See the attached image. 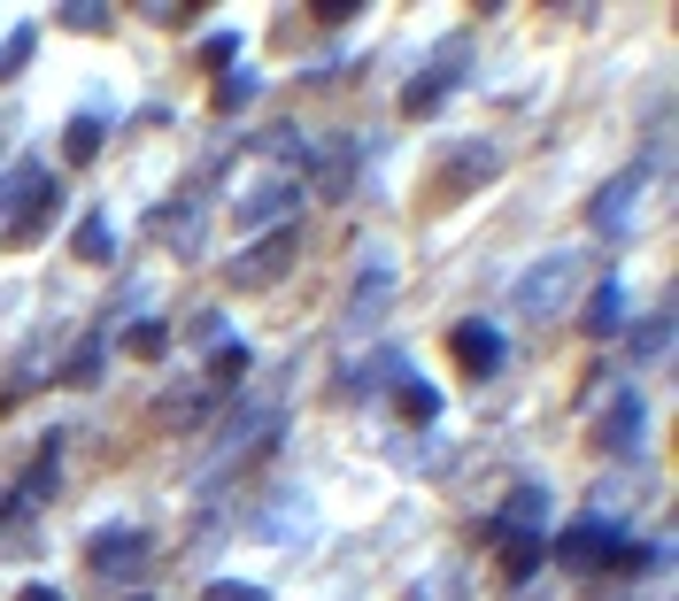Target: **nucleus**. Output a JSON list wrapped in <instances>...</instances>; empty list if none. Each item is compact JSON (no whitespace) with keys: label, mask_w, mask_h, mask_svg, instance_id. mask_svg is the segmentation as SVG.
<instances>
[{"label":"nucleus","mask_w":679,"mask_h":601,"mask_svg":"<svg viewBox=\"0 0 679 601\" xmlns=\"http://www.w3.org/2000/svg\"><path fill=\"white\" fill-rule=\"evenodd\" d=\"M294 263H302V232H294V224H278V232H271L263 247H247V255H240V263L224 271V286L255 294V286H278V278H286Z\"/></svg>","instance_id":"obj_1"},{"label":"nucleus","mask_w":679,"mask_h":601,"mask_svg":"<svg viewBox=\"0 0 679 601\" xmlns=\"http://www.w3.org/2000/svg\"><path fill=\"white\" fill-rule=\"evenodd\" d=\"M618 548H626V532H610L602 517H579V524H564V540H556V563L564 571H618Z\"/></svg>","instance_id":"obj_2"},{"label":"nucleus","mask_w":679,"mask_h":601,"mask_svg":"<svg viewBox=\"0 0 679 601\" xmlns=\"http://www.w3.org/2000/svg\"><path fill=\"white\" fill-rule=\"evenodd\" d=\"M448 347H456V363H464L472 378H495V370H503V332H495L487 316H464V324L448 332Z\"/></svg>","instance_id":"obj_3"},{"label":"nucleus","mask_w":679,"mask_h":601,"mask_svg":"<svg viewBox=\"0 0 679 601\" xmlns=\"http://www.w3.org/2000/svg\"><path fill=\"white\" fill-rule=\"evenodd\" d=\"M85 563L101 571V579H116V571H132V563H148V532H132V524H109L93 548H85Z\"/></svg>","instance_id":"obj_4"},{"label":"nucleus","mask_w":679,"mask_h":601,"mask_svg":"<svg viewBox=\"0 0 679 601\" xmlns=\"http://www.w3.org/2000/svg\"><path fill=\"white\" fill-rule=\"evenodd\" d=\"M641 177H649V170H618V177L587 201V224H595V232H618V216H634V201H641Z\"/></svg>","instance_id":"obj_5"},{"label":"nucleus","mask_w":679,"mask_h":601,"mask_svg":"<svg viewBox=\"0 0 679 601\" xmlns=\"http://www.w3.org/2000/svg\"><path fill=\"white\" fill-rule=\"evenodd\" d=\"M495 170H503V154L487 147V140H472V147H464V170H456V177H440V185H433V201H464V193H472V185H487Z\"/></svg>","instance_id":"obj_6"},{"label":"nucleus","mask_w":679,"mask_h":601,"mask_svg":"<svg viewBox=\"0 0 679 601\" xmlns=\"http://www.w3.org/2000/svg\"><path fill=\"white\" fill-rule=\"evenodd\" d=\"M294 201H302L294 185H255V193L240 201V224H247V232H255V224H271V232H278V224L294 216Z\"/></svg>","instance_id":"obj_7"},{"label":"nucleus","mask_w":679,"mask_h":601,"mask_svg":"<svg viewBox=\"0 0 679 601\" xmlns=\"http://www.w3.org/2000/svg\"><path fill=\"white\" fill-rule=\"evenodd\" d=\"M571 278V263H540L533 278H525V294H517V316H556V286ZM571 294V286H564Z\"/></svg>","instance_id":"obj_8"},{"label":"nucleus","mask_w":679,"mask_h":601,"mask_svg":"<svg viewBox=\"0 0 679 601\" xmlns=\"http://www.w3.org/2000/svg\"><path fill=\"white\" fill-rule=\"evenodd\" d=\"M610 409H618V417H602V425H595V448H602V455H618V448H634V440H641V401L626 394V401H610Z\"/></svg>","instance_id":"obj_9"},{"label":"nucleus","mask_w":679,"mask_h":601,"mask_svg":"<svg viewBox=\"0 0 679 601\" xmlns=\"http://www.w3.org/2000/svg\"><path fill=\"white\" fill-rule=\"evenodd\" d=\"M618 324H626V286H618V278H602L595 300H587V332H595V339H610Z\"/></svg>","instance_id":"obj_10"},{"label":"nucleus","mask_w":679,"mask_h":601,"mask_svg":"<svg viewBox=\"0 0 679 601\" xmlns=\"http://www.w3.org/2000/svg\"><path fill=\"white\" fill-rule=\"evenodd\" d=\"M101 140H109V124H101V116H70V124H62V154H70V162H93Z\"/></svg>","instance_id":"obj_11"},{"label":"nucleus","mask_w":679,"mask_h":601,"mask_svg":"<svg viewBox=\"0 0 679 601\" xmlns=\"http://www.w3.org/2000/svg\"><path fill=\"white\" fill-rule=\"evenodd\" d=\"M503 540V571L509 579H533L540 571V532H495Z\"/></svg>","instance_id":"obj_12"},{"label":"nucleus","mask_w":679,"mask_h":601,"mask_svg":"<svg viewBox=\"0 0 679 601\" xmlns=\"http://www.w3.org/2000/svg\"><path fill=\"white\" fill-rule=\"evenodd\" d=\"M448 78H456V70H425V78L409 85V101H402V109H409V116H433V109H440V93H448Z\"/></svg>","instance_id":"obj_13"},{"label":"nucleus","mask_w":679,"mask_h":601,"mask_svg":"<svg viewBox=\"0 0 679 601\" xmlns=\"http://www.w3.org/2000/svg\"><path fill=\"white\" fill-rule=\"evenodd\" d=\"M70 247H78V263H109V255H116V240H109V224H101V216H85Z\"/></svg>","instance_id":"obj_14"},{"label":"nucleus","mask_w":679,"mask_h":601,"mask_svg":"<svg viewBox=\"0 0 679 601\" xmlns=\"http://www.w3.org/2000/svg\"><path fill=\"white\" fill-rule=\"evenodd\" d=\"M402 417H409V425H433V417H440V401H433V386H417V378H402Z\"/></svg>","instance_id":"obj_15"},{"label":"nucleus","mask_w":679,"mask_h":601,"mask_svg":"<svg viewBox=\"0 0 679 601\" xmlns=\"http://www.w3.org/2000/svg\"><path fill=\"white\" fill-rule=\"evenodd\" d=\"M163 324H155V316H140V324H132V332H124V347H132V355H140V363H155V355H163Z\"/></svg>","instance_id":"obj_16"},{"label":"nucleus","mask_w":679,"mask_h":601,"mask_svg":"<svg viewBox=\"0 0 679 601\" xmlns=\"http://www.w3.org/2000/svg\"><path fill=\"white\" fill-rule=\"evenodd\" d=\"M240 370H247V347H240V339H224V347H216V363H209V378H216V386H232Z\"/></svg>","instance_id":"obj_17"},{"label":"nucleus","mask_w":679,"mask_h":601,"mask_svg":"<svg viewBox=\"0 0 679 601\" xmlns=\"http://www.w3.org/2000/svg\"><path fill=\"white\" fill-rule=\"evenodd\" d=\"M247 93H255V78H247V70H232V78L216 85V109H247Z\"/></svg>","instance_id":"obj_18"},{"label":"nucleus","mask_w":679,"mask_h":601,"mask_svg":"<svg viewBox=\"0 0 679 601\" xmlns=\"http://www.w3.org/2000/svg\"><path fill=\"white\" fill-rule=\"evenodd\" d=\"M201 601H271V594H263V587H247V579H216Z\"/></svg>","instance_id":"obj_19"},{"label":"nucleus","mask_w":679,"mask_h":601,"mask_svg":"<svg viewBox=\"0 0 679 601\" xmlns=\"http://www.w3.org/2000/svg\"><path fill=\"white\" fill-rule=\"evenodd\" d=\"M70 31H109V8H62Z\"/></svg>","instance_id":"obj_20"},{"label":"nucleus","mask_w":679,"mask_h":601,"mask_svg":"<svg viewBox=\"0 0 679 601\" xmlns=\"http://www.w3.org/2000/svg\"><path fill=\"white\" fill-rule=\"evenodd\" d=\"M201 62H209V70H224V62H232V31H216V39H201Z\"/></svg>","instance_id":"obj_21"},{"label":"nucleus","mask_w":679,"mask_h":601,"mask_svg":"<svg viewBox=\"0 0 679 601\" xmlns=\"http://www.w3.org/2000/svg\"><path fill=\"white\" fill-rule=\"evenodd\" d=\"M634 355H665V316H649V324H641V339H634Z\"/></svg>","instance_id":"obj_22"},{"label":"nucleus","mask_w":679,"mask_h":601,"mask_svg":"<svg viewBox=\"0 0 679 601\" xmlns=\"http://www.w3.org/2000/svg\"><path fill=\"white\" fill-rule=\"evenodd\" d=\"M23 62H31V31H16V47H0V78L23 70Z\"/></svg>","instance_id":"obj_23"},{"label":"nucleus","mask_w":679,"mask_h":601,"mask_svg":"<svg viewBox=\"0 0 679 601\" xmlns=\"http://www.w3.org/2000/svg\"><path fill=\"white\" fill-rule=\"evenodd\" d=\"M16 601H62V594H54V587H23Z\"/></svg>","instance_id":"obj_24"},{"label":"nucleus","mask_w":679,"mask_h":601,"mask_svg":"<svg viewBox=\"0 0 679 601\" xmlns=\"http://www.w3.org/2000/svg\"><path fill=\"white\" fill-rule=\"evenodd\" d=\"M132 601H148V594H132Z\"/></svg>","instance_id":"obj_25"}]
</instances>
